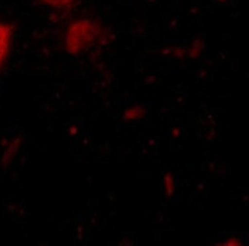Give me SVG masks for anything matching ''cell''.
<instances>
[{"label":"cell","mask_w":249,"mask_h":246,"mask_svg":"<svg viewBox=\"0 0 249 246\" xmlns=\"http://www.w3.org/2000/svg\"><path fill=\"white\" fill-rule=\"evenodd\" d=\"M104 36L106 30L100 20L80 16L64 27L61 33V49L69 56H83L98 46Z\"/></svg>","instance_id":"1"},{"label":"cell","mask_w":249,"mask_h":246,"mask_svg":"<svg viewBox=\"0 0 249 246\" xmlns=\"http://www.w3.org/2000/svg\"><path fill=\"white\" fill-rule=\"evenodd\" d=\"M16 29L7 20L0 19V73L6 69L15 47Z\"/></svg>","instance_id":"2"},{"label":"cell","mask_w":249,"mask_h":246,"mask_svg":"<svg viewBox=\"0 0 249 246\" xmlns=\"http://www.w3.org/2000/svg\"><path fill=\"white\" fill-rule=\"evenodd\" d=\"M38 3L54 12H69L76 6L78 0H38Z\"/></svg>","instance_id":"3"},{"label":"cell","mask_w":249,"mask_h":246,"mask_svg":"<svg viewBox=\"0 0 249 246\" xmlns=\"http://www.w3.org/2000/svg\"><path fill=\"white\" fill-rule=\"evenodd\" d=\"M147 117V110L144 105L141 104H133L130 107H127L124 111H123V115L121 118L127 123H134V121H140L142 118Z\"/></svg>","instance_id":"4"},{"label":"cell","mask_w":249,"mask_h":246,"mask_svg":"<svg viewBox=\"0 0 249 246\" xmlns=\"http://www.w3.org/2000/svg\"><path fill=\"white\" fill-rule=\"evenodd\" d=\"M161 188H162V193H164V196L167 199L174 198V195L177 192V179H175V175H174L171 171H168V172L164 174Z\"/></svg>","instance_id":"5"},{"label":"cell","mask_w":249,"mask_h":246,"mask_svg":"<svg viewBox=\"0 0 249 246\" xmlns=\"http://www.w3.org/2000/svg\"><path fill=\"white\" fill-rule=\"evenodd\" d=\"M20 145H21V138L18 137L16 140H13L6 148H4V152H3V158H1V162H10V161H13L15 159V157H16V154L19 152L20 150Z\"/></svg>","instance_id":"6"},{"label":"cell","mask_w":249,"mask_h":246,"mask_svg":"<svg viewBox=\"0 0 249 246\" xmlns=\"http://www.w3.org/2000/svg\"><path fill=\"white\" fill-rule=\"evenodd\" d=\"M219 245H242V241L239 236H228L227 241L219 242Z\"/></svg>","instance_id":"7"},{"label":"cell","mask_w":249,"mask_h":246,"mask_svg":"<svg viewBox=\"0 0 249 246\" xmlns=\"http://www.w3.org/2000/svg\"><path fill=\"white\" fill-rule=\"evenodd\" d=\"M0 162H1V159H0Z\"/></svg>","instance_id":"8"}]
</instances>
